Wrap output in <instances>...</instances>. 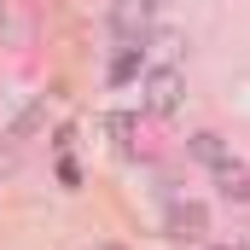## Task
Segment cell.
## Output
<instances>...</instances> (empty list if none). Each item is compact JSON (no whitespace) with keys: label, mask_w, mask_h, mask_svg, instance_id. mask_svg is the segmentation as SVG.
I'll return each instance as SVG.
<instances>
[{"label":"cell","mask_w":250,"mask_h":250,"mask_svg":"<svg viewBox=\"0 0 250 250\" xmlns=\"http://www.w3.org/2000/svg\"><path fill=\"white\" fill-rule=\"evenodd\" d=\"M181 105H187L181 64H146V76H140V111L146 117H175Z\"/></svg>","instance_id":"6da1fadb"},{"label":"cell","mask_w":250,"mask_h":250,"mask_svg":"<svg viewBox=\"0 0 250 250\" xmlns=\"http://www.w3.org/2000/svg\"><path fill=\"white\" fill-rule=\"evenodd\" d=\"M105 23L123 47H146V35L157 29V0H111Z\"/></svg>","instance_id":"7a4b0ae2"},{"label":"cell","mask_w":250,"mask_h":250,"mask_svg":"<svg viewBox=\"0 0 250 250\" xmlns=\"http://www.w3.org/2000/svg\"><path fill=\"white\" fill-rule=\"evenodd\" d=\"M204 233H209V209H204L198 198H169V209H163V239H175V245H204Z\"/></svg>","instance_id":"3957f363"},{"label":"cell","mask_w":250,"mask_h":250,"mask_svg":"<svg viewBox=\"0 0 250 250\" xmlns=\"http://www.w3.org/2000/svg\"><path fill=\"white\" fill-rule=\"evenodd\" d=\"M209 181H215V192H221L227 204H250V163H245V157L215 163V169H209Z\"/></svg>","instance_id":"277c9868"},{"label":"cell","mask_w":250,"mask_h":250,"mask_svg":"<svg viewBox=\"0 0 250 250\" xmlns=\"http://www.w3.org/2000/svg\"><path fill=\"white\" fill-rule=\"evenodd\" d=\"M41 128H47V93H41V99H29V105H23V111L12 117L6 140H12V146H29V140H35Z\"/></svg>","instance_id":"5b68a950"},{"label":"cell","mask_w":250,"mask_h":250,"mask_svg":"<svg viewBox=\"0 0 250 250\" xmlns=\"http://www.w3.org/2000/svg\"><path fill=\"white\" fill-rule=\"evenodd\" d=\"M187 157H192V163H204V169H215V163L233 157V146H227L215 128H204V134H192V140H187Z\"/></svg>","instance_id":"8992f818"},{"label":"cell","mask_w":250,"mask_h":250,"mask_svg":"<svg viewBox=\"0 0 250 250\" xmlns=\"http://www.w3.org/2000/svg\"><path fill=\"white\" fill-rule=\"evenodd\" d=\"M105 134H111V146H117V151H134L140 117H134V111H111V117H105Z\"/></svg>","instance_id":"52a82bcc"},{"label":"cell","mask_w":250,"mask_h":250,"mask_svg":"<svg viewBox=\"0 0 250 250\" xmlns=\"http://www.w3.org/2000/svg\"><path fill=\"white\" fill-rule=\"evenodd\" d=\"M134 76H146V53H140V47H123V53H117V64H111V82H117V87H128Z\"/></svg>","instance_id":"ba28073f"},{"label":"cell","mask_w":250,"mask_h":250,"mask_svg":"<svg viewBox=\"0 0 250 250\" xmlns=\"http://www.w3.org/2000/svg\"><path fill=\"white\" fill-rule=\"evenodd\" d=\"M18 163H23V146L6 140V146H0V175H18Z\"/></svg>","instance_id":"9c48e42d"},{"label":"cell","mask_w":250,"mask_h":250,"mask_svg":"<svg viewBox=\"0 0 250 250\" xmlns=\"http://www.w3.org/2000/svg\"><path fill=\"white\" fill-rule=\"evenodd\" d=\"M233 250H250V239H233Z\"/></svg>","instance_id":"30bf717a"},{"label":"cell","mask_w":250,"mask_h":250,"mask_svg":"<svg viewBox=\"0 0 250 250\" xmlns=\"http://www.w3.org/2000/svg\"><path fill=\"white\" fill-rule=\"evenodd\" d=\"M0 29H6V0H0Z\"/></svg>","instance_id":"8fae6325"},{"label":"cell","mask_w":250,"mask_h":250,"mask_svg":"<svg viewBox=\"0 0 250 250\" xmlns=\"http://www.w3.org/2000/svg\"><path fill=\"white\" fill-rule=\"evenodd\" d=\"M204 250H233V245H204Z\"/></svg>","instance_id":"7c38bea8"}]
</instances>
